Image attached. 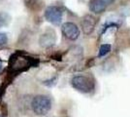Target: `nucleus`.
<instances>
[{
  "label": "nucleus",
  "instance_id": "9",
  "mask_svg": "<svg viewBox=\"0 0 130 117\" xmlns=\"http://www.w3.org/2000/svg\"><path fill=\"white\" fill-rule=\"evenodd\" d=\"M110 51H111V45L103 44L101 47H100V49H99V55H98V56L100 57V58H101V57L106 56Z\"/></svg>",
  "mask_w": 130,
  "mask_h": 117
},
{
  "label": "nucleus",
  "instance_id": "7",
  "mask_svg": "<svg viewBox=\"0 0 130 117\" xmlns=\"http://www.w3.org/2000/svg\"><path fill=\"white\" fill-rule=\"evenodd\" d=\"M55 34L54 32H53V34L50 33H45L41 36L40 38V43L43 47H49V46H52V45L54 43V39H55Z\"/></svg>",
  "mask_w": 130,
  "mask_h": 117
},
{
  "label": "nucleus",
  "instance_id": "5",
  "mask_svg": "<svg viewBox=\"0 0 130 117\" xmlns=\"http://www.w3.org/2000/svg\"><path fill=\"white\" fill-rule=\"evenodd\" d=\"M97 23V20L96 18L92 15H86L85 17L82 19L81 27L83 32L86 35H89L93 32V30L95 29Z\"/></svg>",
  "mask_w": 130,
  "mask_h": 117
},
{
  "label": "nucleus",
  "instance_id": "10",
  "mask_svg": "<svg viewBox=\"0 0 130 117\" xmlns=\"http://www.w3.org/2000/svg\"><path fill=\"white\" fill-rule=\"evenodd\" d=\"M7 42H8V37H7L6 33H4V32H0V46L5 45Z\"/></svg>",
  "mask_w": 130,
  "mask_h": 117
},
{
  "label": "nucleus",
  "instance_id": "11",
  "mask_svg": "<svg viewBox=\"0 0 130 117\" xmlns=\"http://www.w3.org/2000/svg\"><path fill=\"white\" fill-rule=\"evenodd\" d=\"M0 117H6V116H3V115H0Z\"/></svg>",
  "mask_w": 130,
  "mask_h": 117
},
{
  "label": "nucleus",
  "instance_id": "1",
  "mask_svg": "<svg viewBox=\"0 0 130 117\" xmlns=\"http://www.w3.org/2000/svg\"><path fill=\"white\" fill-rule=\"evenodd\" d=\"M31 107H32L33 112L36 115L44 116L48 114L50 110L52 109V100L48 96H35L31 102Z\"/></svg>",
  "mask_w": 130,
  "mask_h": 117
},
{
  "label": "nucleus",
  "instance_id": "4",
  "mask_svg": "<svg viewBox=\"0 0 130 117\" xmlns=\"http://www.w3.org/2000/svg\"><path fill=\"white\" fill-rule=\"evenodd\" d=\"M61 31L66 38L72 41L78 39L80 36V29L78 28V25L75 24L74 22H64L61 27Z\"/></svg>",
  "mask_w": 130,
  "mask_h": 117
},
{
  "label": "nucleus",
  "instance_id": "6",
  "mask_svg": "<svg viewBox=\"0 0 130 117\" xmlns=\"http://www.w3.org/2000/svg\"><path fill=\"white\" fill-rule=\"evenodd\" d=\"M113 1L114 0H90L88 5L90 11L94 14H101Z\"/></svg>",
  "mask_w": 130,
  "mask_h": 117
},
{
  "label": "nucleus",
  "instance_id": "2",
  "mask_svg": "<svg viewBox=\"0 0 130 117\" xmlns=\"http://www.w3.org/2000/svg\"><path fill=\"white\" fill-rule=\"evenodd\" d=\"M71 85L75 90L84 93L89 94L94 90V83L90 78L85 75H77L71 79Z\"/></svg>",
  "mask_w": 130,
  "mask_h": 117
},
{
  "label": "nucleus",
  "instance_id": "12",
  "mask_svg": "<svg viewBox=\"0 0 130 117\" xmlns=\"http://www.w3.org/2000/svg\"><path fill=\"white\" fill-rule=\"evenodd\" d=\"M0 68H1V62H0Z\"/></svg>",
  "mask_w": 130,
  "mask_h": 117
},
{
  "label": "nucleus",
  "instance_id": "8",
  "mask_svg": "<svg viewBox=\"0 0 130 117\" xmlns=\"http://www.w3.org/2000/svg\"><path fill=\"white\" fill-rule=\"evenodd\" d=\"M11 22V17L8 13L0 12V28L7 27Z\"/></svg>",
  "mask_w": 130,
  "mask_h": 117
},
{
  "label": "nucleus",
  "instance_id": "3",
  "mask_svg": "<svg viewBox=\"0 0 130 117\" xmlns=\"http://www.w3.org/2000/svg\"><path fill=\"white\" fill-rule=\"evenodd\" d=\"M45 18L49 22L54 25H58L62 22L63 11L57 6H49L45 11Z\"/></svg>",
  "mask_w": 130,
  "mask_h": 117
}]
</instances>
